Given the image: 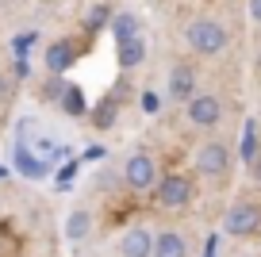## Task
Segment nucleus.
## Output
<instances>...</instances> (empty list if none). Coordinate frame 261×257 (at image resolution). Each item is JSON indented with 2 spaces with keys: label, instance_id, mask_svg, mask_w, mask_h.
Segmentation results:
<instances>
[{
  "label": "nucleus",
  "instance_id": "1",
  "mask_svg": "<svg viewBox=\"0 0 261 257\" xmlns=\"http://www.w3.org/2000/svg\"><path fill=\"white\" fill-rule=\"evenodd\" d=\"M230 169H234V153L223 138H204L192 150V173L207 185H227Z\"/></svg>",
  "mask_w": 261,
  "mask_h": 257
},
{
  "label": "nucleus",
  "instance_id": "2",
  "mask_svg": "<svg viewBox=\"0 0 261 257\" xmlns=\"http://www.w3.org/2000/svg\"><path fill=\"white\" fill-rule=\"evenodd\" d=\"M180 39H185V46L192 50L196 58H219L223 50L230 46L227 27H223L219 19H212V16H196V19H188L185 31H180Z\"/></svg>",
  "mask_w": 261,
  "mask_h": 257
},
{
  "label": "nucleus",
  "instance_id": "3",
  "mask_svg": "<svg viewBox=\"0 0 261 257\" xmlns=\"http://www.w3.org/2000/svg\"><path fill=\"white\" fill-rule=\"evenodd\" d=\"M223 234H230V238H238V242L257 238L261 234V203L238 196V200L223 211Z\"/></svg>",
  "mask_w": 261,
  "mask_h": 257
},
{
  "label": "nucleus",
  "instance_id": "4",
  "mask_svg": "<svg viewBox=\"0 0 261 257\" xmlns=\"http://www.w3.org/2000/svg\"><path fill=\"white\" fill-rule=\"evenodd\" d=\"M158 181H162V173H158V158L150 150H135L123 161V185H127L130 192L146 196V192L158 188Z\"/></svg>",
  "mask_w": 261,
  "mask_h": 257
},
{
  "label": "nucleus",
  "instance_id": "5",
  "mask_svg": "<svg viewBox=\"0 0 261 257\" xmlns=\"http://www.w3.org/2000/svg\"><path fill=\"white\" fill-rule=\"evenodd\" d=\"M196 200V181L188 173H165L154 188V203L162 211H185Z\"/></svg>",
  "mask_w": 261,
  "mask_h": 257
},
{
  "label": "nucleus",
  "instance_id": "6",
  "mask_svg": "<svg viewBox=\"0 0 261 257\" xmlns=\"http://www.w3.org/2000/svg\"><path fill=\"white\" fill-rule=\"evenodd\" d=\"M185 119L192 131H215L223 123V96L219 92H196L192 100L185 104Z\"/></svg>",
  "mask_w": 261,
  "mask_h": 257
},
{
  "label": "nucleus",
  "instance_id": "7",
  "mask_svg": "<svg viewBox=\"0 0 261 257\" xmlns=\"http://www.w3.org/2000/svg\"><path fill=\"white\" fill-rule=\"evenodd\" d=\"M154 238H158L154 226L135 223V226H127V230L119 234L115 253H119V257H154Z\"/></svg>",
  "mask_w": 261,
  "mask_h": 257
},
{
  "label": "nucleus",
  "instance_id": "8",
  "mask_svg": "<svg viewBox=\"0 0 261 257\" xmlns=\"http://www.w3.org/2000/svg\"><path fill=\"white\" fill-rule=\"evenodd\" d=\"M196 92H200V89H196V65L192 62H173L169 81H165V100H173V104H188Z\"/></svg>",
  "mask_w": 261,
  "mask_h": 257
},
{
  "label": "nucleus",
  "instance_id": "9",
  "mask_svg": "<svg viewBox=\"0 0 261 257\" xmlns=\"http://www.w3.org/2000/svg\"><path fill=\"white\" fill-rule=\"evenodd\" d=\"M77 58H81V46H77L73 39H54V42H46V50H42L46 73H69L77 65Z\"/></svg>",
  "mask_w": 261,
  "mask_h": 257
},
{
  "label": "nucleus",
  "instance_id": "10",
  "mask_svg": "<svg viewBox=\"0 0 261 257\" xmlns=\"http://www.w3.org/2000/svg\"><path fill=\"white\" fill-rule=\"evenodd\" d=\"M123 104H127V100H123L119 92L112 89L108 96H100L96 104L89 108V123H92L96 131H112L115 123H119V112H123Z\"/></svg>",
  "mask_w": 261,
  "mask_h": 257
},
{
  "label": "nucleus",
  "instance_id": "11",
  "mask_svg": "<svg viewBox=\"0 0 261 257\" xmlns=\"http://www.w3.org/2000/svg\"><path fill=\"white\" fill-rule=\"evenodd\" d=\"M146 39H127V42H115V65H119L123 73H135V69H142L146 65Z\"/></svg>",
  "mask_w": 261,
  "mask_h": 257
},
{
  "label": "nucleus",
  "instance_id": "12",
  "mask_svg": "<svg viewBox=\"0 0 261 257\" xmlns=\"http://www.w3.org/2000/svg\"><path fill=\"white\" fill-rule=\"evenodd\" d=\"M154 257H188V234L177 226H162L154 238Z\"/></svg>",
  "mask_w": 261,
  "mask_h": 257
},
{
  "label": "nucleus",
  "instance_id": "13",
  "mask_svg": "<svg viewBox=\"0 0 261 257\" xmlns=\"http://www.w3.org/2000/svg\"><path fill=\"white\" fill-rule=\"evenodd\" d=\"M16 169L23 173L27 181H42L50 173V161H42L39 153L27 146V138H19V142H16Z\"/></svg>",
  "mask_w": 261,
  "mask_h": 257
},
{
  "label": "nucleus",
  "instance_id": "14",
  "mask_svg": "<svg viewBox=\"0 0 261 257\" xmlns=\"http://www.w3.org/2000/svg\"><path fill=\"white\" fill-rule=\"evenodd\" d=\"M108 31H112L115 42L139 39V35H142V16H139V12H130V8H119V12L112 16V27H108Z\"/></svg>",
  "mask_w": 261,
  "mask_h": 257
},
{
  "label": "nucleus",
  "instance_id": "15",
  "mask_svg": "<svg viewBox=\"0 0 261 257\" xmlns=\"http://www.w3.org/2000/svg\"><path fill=\"white\" fill-rule=\"evenodd\" d=\"M112 16H115L112 4H108V0H96V4H89V12L81 16V31L92 39V35H100V31L112 27Z\"/></svg>",
  "mask_w": 261,
  "mask_h": 257
},
{
  "label": "nucleus",
  "instance_id": "16",
  "mask_svg": "<svg viewBox=\"0 0 261 257\" xmlns=\"http://www.w3.org/2000/svg\"><path fill=\"white\" fill-rule=\"evenodd\" d=\"M58 108H62L69 119H81V115H89V96H85V89L81 85H65V92H62V100H58Z\"/></svg>",
  "mask_w": 261,
  "mask_h": 257
},
{
  "label": "nucleus",
  "instance_id": "17",
  "mask_svg": "<svg viewBox=\"0 0 261 257\" xmlns=\"http://www.w3.org/2000/svg\"><path fill=\"white\" fill-rule=\"evenodd\" d=\"M257 153H261V127H257V119H246L242 123V135H238V158L250 165Z\"/></svg>",
  "mask_w": 261,
  "mask_h": 257
},
{
  "label": "nucleus",
  "instance_id": "18",
  "mask_svg": "<svg viewBox=\"0 0 261 257\" xmlns=\"http://www.w3.org/2000/svg\"><path fill=\"white\" fill-rule=\"evenodd\" d=\"M92 234V211L89 208H73L65 215V238L69 242H85Z\"/></svg>",
  "mask_w": 261,
  "mask_h": 257
},
{
  "label": "nucleus",
  "instance_id": "19",
  "mask_svg": "<svg viewBox=\"0 0 261 257\" xmlns=\"http://www.w3.org/2000/svg\"><path fill=\"white\" fill-rule=\"evenodd\" d=\"M65 73H46V81H42V100H46V104H58V100H62V92H65V85H69V81H62Z\"/></svg>",
  "mask_w": 261,
  "mask_h": 257
},
{
  "label": "nucleus",
  "instance_id": "20",
  "mask_svg": "<svg viewBox=\"0 0 261 257\" xmlns=\"http://www.w3.org/2000/svg\"><path fill=\"white\" fill-rule=\"evenodd\" d=\"M162 104H165L162 92H154V89H142V92H139V108H142L146 115H158V112H162Z\"/></svg>",
  "mask_w": 261,
  "mask_h": 257
},
{
  "label": "nucleus",
  "instance_id": "21",
  "mask_svg": "<svg viewBox=\"0 0 261 257\" xmlns=\"http://www.w3.org/2000/svg\"><path fill=\"white\" fill-rule=\"evenodd\" d=\"M39 42V31H19L12 39V54H31V46Z\"/></svg>",
  "mask_w": 261,
  "mask_h": 257
},
{
  "label": "nucleus",
  "instance_id": "22",
  "mask_svg": "<svg viewBox=\"0 0 261 257\" xmlns=\"http://www.w3.org/2000/svg\"><path fill=\"white\" fill-rule=\"evenodd\" d=\"M12 96H16V77H12V69H0V108Z\"/></svg>",
  "mask_w": 261,
  "mask_h": 257
},
{
  "label": "nucleus",
  "instance_id": "23",
  "mask_svg": "<svg viewBox=\"0 0 261 257\" xmlns=\"http://www.w3.org/2000/svg\"><path fill=\"white\" fill-rule=\"evenodd\" d=\"M12 77H16V81L31 77V58H27V54H16V62H12Z\"/></svg>",
  "mask_w": 261,
  "mask_h": 257
},
{
  "label": "nucleus",
  "instance_id": "24",
  "mask_svg": "<svg viewBox=\"0 0 261 257\" xmlns=\"http://www.w3.org/2000/svg\"><path fill=\"white\" fill-rule=\"evenodd\" d=\"M73 177H77V161H65V165L58 169V185L69 188V185H73Z\"/></svg>",
  "mask_w": 261,
  "mask_h": 257
},
{
  "label": "nucleus",
  "instance_id": "25",
  "mask_svg": "<svg viewBox=\"0 0 261 257\" xmlns=\"http://www.w3.org/2000/svg\"><path fill=\"white\" fill-rule=\"evenodd\" d=\"M200 257H219V234H207L204 238V253Z\"/></svg>",
  "mask_w": 261,
  "mask_h": 257
},
{
  "label": "nucleus",
  "instance_id": "26",
  "mask_svg": "<svg viewBox=\"0 0 261 257\" xmlns=\"http://www.w3.org/2000/svg\"><path fill=\"white\" fill-rule=\"evenodd\" d=\"M104 158H108V150H104V146H89V150L81 153V161H104Z\"/></svg>",
  "mask_w": 261,
  "mask_h": 257
},
{
  "label": "nucleus",
  "instance_id": "27",
  "mask_svg": "<svg viewBox=\"0 0 261 257\" xmlns=\"http://www.w3.org/2000/svg\"><path fill=\"white\" fill-rule=\"evenodd\" d=\"M246 12H250V19L261 27V0H246Z\"/></svg>",
  "mask_w": 261,
  "mask_h": 257
},
{
  "label": "nucleus",
  "instance_id": "28",
  "mask_svg": "<svg viewBox=\"0 0 261 257\" xmlns=\"http://www.w3.org/2000/svg\"><path fill=\"white\" fill-rule=\"evenodd\" d=\"M250 177H253V185H261V153L250 161Z\"/></svg>",
  "mask_w": 261,
  "mask_h": 257
},
{
  "label": "nucleus",
  "instance_id": "29",
  "mask_svg": "<svg viewBox=\"0 0 261 257\" xmlns=\"http://www.w3.org/2000/svg\"><path fill=\"white\" fill-rule=\"evenodd\" d=\"M257 69H261V54H257Z\"/></svg>",
  "mask_w": 261,
  "mask_h": 257
},
{
  "label": "nucleus",
  "instance_id": "30",
  "mask_svg": "<svg viewBox=\"0 0 261 257\" xmlns=\"http://www.w3.org/2000/svg\"><path fill=\"white\" fill-rule=\"evenodd\" d=\"M4 173H8V169H0V177H4Z\"/></svg>",
  "mask_w": 261,
  "mask_h": 257
}]
</instances>
